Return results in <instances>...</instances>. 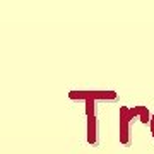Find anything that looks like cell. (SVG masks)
I'll return each instance as SVG.
<instances>
[{"instance_id":"1","label":"cell","mask_w":154,"mask_h":154,"mask_svg":"<svg viewBox=\"0 0 154 154\" xmlns=\"http://www.w3.org/2000/svg\"><path fill=\"white\" fill-rule=\"evenodd\" d=\"M152 135H154V118H152Z\"/></svg>"}]
</instances>
